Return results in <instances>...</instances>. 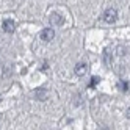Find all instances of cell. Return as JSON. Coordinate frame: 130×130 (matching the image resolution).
Here are the masks:
<instances>
[{"instance_id": "1", "label": "cell", "mask_w": 130, "mask_h": 130, "mask_svg": "<svg viewBox=\"0 0 130 130\" xmlns=\"http://www.w3.org/2000/svg\"><path fill=\"white\" fill-rule=\"evenodd\" d=\"M104 19H105V22H108V24L116 22V19H118V10H115V8L107 10L105 14H104Z\"/></svg>"}, {"instance_id": "2", "label": "cell", "mask_w": 130, "mask_h": 130, "mask_svg": "<svg viewBox=\"0 0 130 130\" xmlns=\"http://www.w3.org/2000/svg\"><path fill=\"white\" fill-rule=\"evenodd\" d=\"M53 36H55V31H53L52 28H44V30L41 31V39H42L44 42L52 41V39H53Z\"/></svg>"}, {"instance_id": "6", "label": "cell", "mask_w": 130, "mask_h": 130, "mask_svg": "<svg viewBox=\"0 0 130 130\" xmlns=\"http://www.w3.org/2000/svg\"><path fill=\"white\" fill-rule=\"evenodd\" d=\"M119 86H121V88H122V91H127V88H128V85H127V83H124V82H122V83H121V85H119Z\"/></svg>"}, {"instance_id": "3", "label": "cell", "mask_w": 130, "mask_h": 130, "mask_svg": "<svg viewBox=\"0 0 130 130\" xmlns=\"http://www.w3.org/2000/svg\"><path fill=\"white\" fill-rule=\"evenodd\" d=\"M86 72H88V64H85V63H80V64H77V66H75V74H77L78 77L85 75Z\"/></svg>"}, {"instance_id": "8", "label": "cell", "mask_w": 130, "mask_h": 130, "mask_svg": "<svg viewBox=\"0 0 130 130\" xmlns=\"http://www.w3.org/2000/svg\"><path fill=\"white\" fill-rule=\"evenodd\" d=\"M127 116H128V118H130V108H128V110H127Z\"/></svg>"}, {"instance_id": "5", "label": "cell", "mask_w": 130, "mask_h": 130, "mask_svg": "<svg viewBox=\"0 0 130 130\" xmlns=\"http://www.w3.org/2000/svg\"><path fill=\"white\" fill-rule=\"evenodd\" d=\"M3 31H6V33H13L14 31V22L11 19H6L3 22Z\"/></svg>"}, {"instance_id": "7", "label": "cell", "mask_w": 130, "mask_h": 130, "mask_svg": "<svg viewBox=\"0 0 130 130\" xmlns=\"http://www.w3.org/2000/svg\"><path fill=\"white\" fill-rule=\"evenodd\" d=\"M96 83H97V78H92V82H91V86H94Z\"/></svg>"}, {"instance_id": "4", "label": "cell", "mask_w": 130, "mask_h": 130, "mask_svg": "<svg viewBox=\"0 0 130 130\" xmlns=\"http://www.w3.org/2000/svg\"><path fill=\"white\" fill-rule=\"evenodd\" d=\"M63 22H64V19H63L60 14H52V16H50V24H52L53 27L63 25Z\"/></svg>"}]
</instances>
